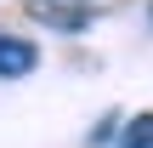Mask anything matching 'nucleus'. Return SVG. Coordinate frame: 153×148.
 <instances>
[{"mask_svg":"<svg viewBox=\"0 0 153 148\" xmlns=\"http://www.w3.org/2000/svg\"><path fill=\"white\" fill-rule=\"evenodd\" d=\"M119 148H153V114H136V120H125V131H119Z\"/></svg>","mask_w":153,"mask_h":148,"instance_id":"obj_2","label":"nucleus"},{"mask_svg":"<svg viewBox=\"0 0 153 148\" xmlns=\"http://www.w3.org/2000/svg\"><path fill=\"white\" fill-rule=\"evenodd\" d=\"M34 17L57 23V29H79V17H68V6H51V0H34Z\"/></svg>","mask_w":153,"mask_h":148,"instance_id":"obj_3","label":"nucleus"},{"mask_svg":"<svg viewBox=\"0 0 153 148\" xmlns=\"http://www.w3.org/2000/svg\"><path fill=\"white\" fill-rule=\"evenodd\" d=\"M34 63H40V51L23 34H0V80H23V74H34Z\"/></svg>","mask_w":153,"mask_h":148,"instance_id":"obj_1","label":"nucleus"}]
</instances>
